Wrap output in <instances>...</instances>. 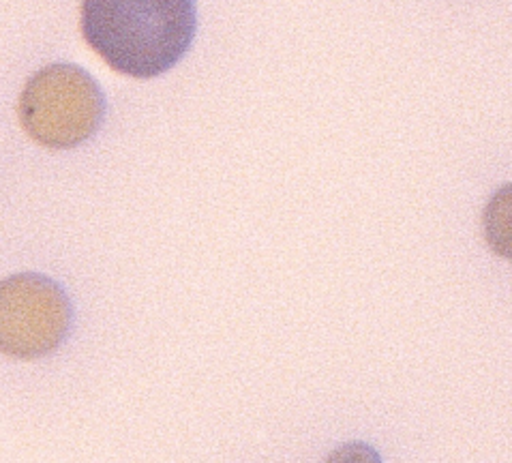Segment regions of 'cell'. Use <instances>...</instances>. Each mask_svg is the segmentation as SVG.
I'll return each instance as SVG.
<instances>
[{
  "instance_id": "1",
  "label": "cell",
  "mask_w": 512,
  "mask_h": 463,
  "mask_svg": "<svg viewBox=\"0 0 512 463\" xmlns=\"http://www.w3.org/2000/svg\"><path fill=\"white\" fill-rule=\"evenodd\" d=\"M86 43L114 71L148 80L170 71L198 31L195 0H82Z\"/></svg>"
},
{
  "instance_id": "2",
  "label": "cell",
  "mask_w": 512,
  "mask_h": 463,
  "mask_svg": "<svg viewBox=\"0 0 512 463\" xmlns=\"http://www.w3.org/2000/svg\"><path fill=\"white\" fill-rule=\"evenodd\" d=\"M24 131L37 144L67 151L99 131L105 97L97 80L78 65L56 63L39 69L18 103Z\"/></svg>"
},
{
  "instance_id": "3",
  "label": "cell",
  "mask_w": 512,
  "mask_h": 463,
  "mask_svg": "<svg viewBox=\"0 0 512 463\" xmlns=\"http://www.w3.org/2000/svg\"><path fill=\"white\" fill-rule=\"evenodd\" d=\"M71 326V303L56 281L22 273L0 281V352L35 361L60 348Z\"/></svg>"
},
{
  "instance_id": "4",
  "label": "cell",
  "mask_w": 512,
  "mask_h": 463,
  "mask_svg": "<svg viewBox=\"0 0 512 463\" xmlns=\"http://www.w3.org/2000/svg\"><path fill=\"white\" fill-rule=\"evenodd\" d=\"M485 241L495 256L512 262V183L493 193L485 208Z\"/></svg>"
}]
</instances>
